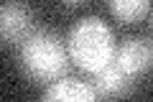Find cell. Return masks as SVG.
<instances>
[{"label": "cell", "instance_id": "cell-1", "mask_svg": "<svg viewBox=\"0 0 153 102\" xmlns=\"http://www.w3.org/2000/svg\"><path fill=\"white\" fill-rule=\"evenodd\" d=\"M66 48H69L71 61L87 74H94L107 64H112L115 51H117L112 28L97 16H87L74 23L66 38Z\"/></svg>", "mask_w": 153, "mask_h": 102}, {"label": "cell", "instance_id": "cell-2", "mask_svg": "<svg viewBox=\"0 0 153 102\" xmlns=\"http://www.w3.org/2000/svg\"><path fill=\"white\" fill-rule=\"evenodd\" d=\"M69 61V48L54 31H33L21 43V69L36 84H51L66 77Z\"/></svg>", "mask_w": 153, "mask_h": 102}, {"label": "cell", "instance_id": "cell-3", "mask_svg": "<svg viewBox=\"0 0 153 102\" xmlns=\"http://www.w3.org/2000/svg\"><path fill=\"white\" fill-rule=\"evenodd\" d=\"M36 28L33 10L23 0H5L0 8V33L3 43H23Z\"/></svg>", "mask_w": 153, "mask_h": 102}, {"label": "cell", "instance_id": "cell-4", "mask_svg": "<svg viewBox=\"0 0 153 102\" xmlns=\"http://www.w3.org/2000/svg\"><path fill=\"white\" fill-rule=\"evenodd\" d=\"M115 64L128 77H138L153 66V41L146 36H128L115 51Z\"/></svg>", "mask_w": 153, "mask_h": 102}, {"label": "cell", "instance_id": "cell-5", "mask_svg": "<svg viewBox=\"0 0 153 102\" xmlns=\"http://www.w3.org/2000/svg\"><path fill=\"white\" fill-rule=\"evenodd\" d=\"M133 77H128L120 66L115 64H107L105 69L94 71L92 74V87L97 92V97H125L130 95L133 84H130Z\"/></svg>", "mask_w": 153, "mask_h": 102}, {"label": "cell", "instance_id": "cell-6", "mask_svg": "<svg viewBox=\"0 0 153 102\" xmlns=\"http://www.w3.org/2000/svg\"><path fill=\"white\" fill-rule=\"evenodd\" d=\"M44 100H71V102H92L97 100V92L92 84L76 77H61L51 82L44 92Z\"/></svg>", "mask_w": 153, "mask_h": 102}, {"label": "cell", "instance_id": "cell-7", "mask_svg": "<svg viewBox=\"0 0 153 102\" xmlns=\"http://www.w3.org/2000/svg\"><path fill=\"white\" fill-rule=\"evenodd\" d=\"M107 8L117 23L130 26V23H138L148 16L151 0H107Z\"/></svg>", "mask_w": 153, "mask_h": 102}, {"label": "cell", "instance_id": "cell-8", "mask_svg": "<svg viewBox=\"0 0 153 102\" xmlns=\"http://www.w3.org/2000/svg\"><path fill=\"white\" fill-rule=\"evenodd\" d=\"M61 3H64V5H79L82 0H61Z\"/></svg>", "mask_w": 153, "mask_h": 102}, {"label": "cell", "instance_id": "cell-9", "mask_svg": "<svg viewBox=\"0 0 153 102\" xmlns=\"http://www.w3.org/2000/svg\"><path fill=\"white\" fill-rule=\"evenodd\" d=\"M151 33H153V21H151Z\"/></svg>", "mask_w": 153, "mask_h": 102}]
</instances>
